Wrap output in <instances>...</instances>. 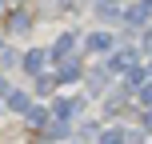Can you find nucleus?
<instances>
[{"mask_svg": "<svg viewBox=\"0 0 152 144\" xmlns=\"http://www.w3.org/2000/svg\"><path fill=\"white\" fill-rule=\"evenodd\" d=\"M52 120H60V124H68L72 116H80L84 112V96H60V100H52Z\"/></svg>", "mask_w": 152, "mask_h": 144, "instance_id": "obj_1", "label": "nucleus"}, {"mask_svg": "<svg viewBox=\"0 0 152 144\" xmlns=\"http://www.w3.org/2000/svg\"><path fill=\"white\" fill-rule=\"evenodd\" d=\"M44 64H48V52H44V48H28V52L20 56V68H24V76H32V80L44 76Z\"/></svg>", "mask_w": 152, "mask_h": 144, "instance_id": "obj_2", "label": "nucleus"}, {"mask_svg": "<svg viewBox=\"0 0 152 144\" xmlns=\"http://www.w3.org/2000/svg\"><path fill=\"white\" fill-rule=\"evenodd\" d=\"M28 28H32V12L28 8H12L4 16V32H12V36H24Z\"/></svg>", "mask_w": 152, "mask_h": 144, "instance_id": "obj_3", "label": "nucleus"}, {"mask_svg": "<svg viewBox=\"0 0 152 144\" xmlns=\"http://www.w3.org/2000/svg\"><path fill=\"white\" fill-rule=\"evenodd\" d=\"M4 108H8V112H16V116H28V108H32V92H24V88H8Z\"/></svg>", "mask_w": 152, "mask_h": 144, "instance_id": "obj_4", "label": "nucleus"}, {"mask_svg": "<svg viewBox=\"0 0 152 144\" xmlns=\"http://www.w3.org/2000/svg\"><path fill=\"white\" fill-rule=\"evenodd\" d=\"M76 44H80V40H76V32H64V36H60V40L52 44V52H48V60H52V64H64V60L72 56V48H76Z\"/></svg>", "mask_w": 152, "mask_h": 144, "instance_id": "obj_5", "label": "nucleus"}, {"mask_svg": "<svg viewBox=\"0 0 152 144\" xmlns=\"http://www.w3.org/2000/svg\"><path fill=\"white\" fill-rule=\"evenodd\" d=\"M84 48H88V52H112L116 36H112V32H92V36L84 40Z\"/></svg>", "mask_w": 152, "mask_h": 144, "instance_id": "obj_6", "label": "nucleus"}, {"mask_svg": "<svg viewBox=\"0 0 152 144\" xmlns=\"http://www.w3.org/2000/svg\"><path fill=\"white\" fill-rule=\"evenodd\" d=\"M24 120H28L32 128H40V132H44L48 124H52V108H44V104H32V108H28V116H24Z\"/></svg>", "mask_w": 152, "mask_h": 144, "instance_id": "obj_7", "label": "nucleus"}, {"mask_svg": "<svg viewBox=\"0 0 152 144\" xmlns=\"http://www.w3.org/2000/svg\"><path fill=\"white\" fill-rule=\"evenodd\" d=\"M56 76V84H72V80H80V60H76V64H60V72H52Z\"/></svg>", "mask_w": 152, "mask_h": 144, "instance_id": "obj_8", "label": "nucleus"}, {"mask_svg": "<svg viewBox=\"0 0 152 144\" xmlns=\"http://www.w3.org/2000/svg\"><path fill=\"white\" fill-rule=\"evenodd\" d=\"M124 140H128V132H124V128H104L96 144H124Z\"/></svg>", "mask_w": 152, "mask_h": 144, "instance_id": "obj_9", "label": "nucleus"}, {"mask_svg": "<svg viewBox=\"0 0 152 144\" xmlns=\"http://www.w3.org/2000/svg\"><path fill=\"white\" fill-rule=\"evenodd\" d=\"M52 88H56V76H52V72H48V76H40V80H36V92H44V96H48Z\"/></svg>", "mask_w": 152, "mask_h": 144, "instance_id": "obj_10", "label": "nucleus"}, {"mask_svg": "<svg viewBox=\"0 0 152 144\" xmlns=\"http://www.w3.org/2000/svg\"><path fill=\"white\" fill-rule=\"evenodd\" d=\"M136 100H140V104H144L148 112H152V84H144V88H136Z\"/></svg>", "mask_w": 152, "mask_h": 144, "instance_id": "obj_11", "label": "nucleus"}, {"mask_svg": "<svg viewBox=\"0 0 152 144\" xmlns=\"http://www.w3.org/2000/svg\"><path fill=\"white\" fill-rule=\"evenodd\" d=\"M8 64H16V52L12 48H0V68H8Z\"/></svg>", "mask_w": 152, "mask_h": 144, "instance_id": "obj_12", "label": "nucleus"}, {"mask_svg": "<svg viewBox=\"0 0 152 144\" xmlns=\"http://www.w3.org/2000/svg\"><path fill=\"white\" fill-rule=\"evenodd\" d=\"M0 12H8V0H0Z\"/></svg>", "mask_w": 152, "mask_h": 144, "instance_id": "obj_13", "label": "nucleus"}, {"mask_svg": "<svg viewBox=\"0 0 152 144\" xmlns=\"http://www.w3.org/2000/svg\"><path fill=\"white\" fill-rule=\"evenodd\" d=\"M0 48H4V36H0Z\"/></svg>", "mask_w": 152, "mask_h": 144, "instance_id": "obj_14", "label": "nucleus"}, {"mask_svg": "<svg viewBox=\"0 0 152 144\" xmlns=\"http://www.w3.org/2000/svg\"><path fill=\"white\" fill-rule=\"evenodd\" d=\"M148 76H152V68H148Z\"/></svg>", "mask_w": 152, "mask_h": 144, "instance_id": "obj_15", "label": "nucleus"}]
</instances>
